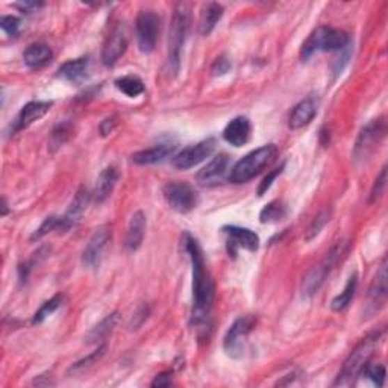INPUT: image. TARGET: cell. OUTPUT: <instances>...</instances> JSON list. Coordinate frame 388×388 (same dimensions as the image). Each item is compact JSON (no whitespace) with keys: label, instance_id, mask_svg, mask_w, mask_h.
<instances>
[{"label":"cell","instance_id":"6da1fadb","mask_svg":"<svg viewBox=\"0 0 388 388\" xmlns=\"http://www.w3.org/2000/svg\"><path fill=\"white\" fill-rule=\"evenodd\" d=\"M185 252L192 261L193 270V323L205 331V326H210V314L214 300V284L208 267L205 264V258L199 243L192 237L185 234L184 240Z\"/></svg>","mask_w":388,"mask_h":388},{"label":"cell","instance_id":"7a4b0ae2","mask_svg":"<svg viewBox=\"0 0 388 388\" xmlns=\"http://www.w3.org/2000/svg\"><path fill=\"white\" fill-rule=\"evenodd\" d=\"M384 331H375L372 334H368L364 340H361L357 348L353 349L349 357L344 361V364L340 370V373L335 379L334 385L335 387H348L355 382V379L361 376L366 366L370 363V359L375 355V352L378 349V344L381 343Z\"/></svg>","mask_w":388,"mask_h":388},{"label":"cell","instance_id":"3957f363","mask_svg":"<svg viewBox=\"0 0 388 388\" xmlns=\"http://www.w3.org/2000/svg\"><path fill=\"white\" fill-rule=\"evenodd\" d=\"M350 45V37L348 32L341 29L320 26L317 28L300 49L302 61H308L317 52H341Z\"/></svg>","mask_w":388,"mask_h":388},{"label":"cell","instance_id":"277c9868","mask_svg":"<svg viewBox=\"0 0 388 388\" xmlns=\"http://www.w3.org/2000/svg\"><path fill=\"white\" fill-rule=\"evenodd\" d=\"M348 251L349 241H339L337 245L331 247V251L325 255L323 260L305 274L304 281H302V296L309 299L317 295V291L322 288L326 278L334 269V265L339 264V261L348 254Z\"/></svg>","mask_w":388,"mask_h":388},{"label":"cell","instance_id":"5b68a950","mask_svg":"<svg viewBox=\"0 0 388 388\" xmlns=\"http://www.w3.org/2000/svg\"><path fill=\"white\" fill-rule=\"evenodd\" d=\"M276 153H278V150H276L274 144H265L263 148L247 153L246 157L240 160L234 166V169H232L229 180L232 184L249 183V180L254 179L256 175H260L267 166H270L274 161Z\"/></svg>","mask_w":388,"mask_h":388},{"label":"cell","instance_id":"8992f818","mask_svg":"<svg viewBox=\"0 0 388 388\" xmlns=\"http://www.w3.org/2000/svg\"><path fill=\"white\" fill-rule=\"evenodd\" d=\"M189 28V10L185 3H178L169 31V67L173 75L179 72L183 47Z\"/></svg>","mask_w":388,"mask_h":388},{"label":"cell","instance_id":"52a82bcc","mask_svg":"<svg viewBox=\"0 0 388 388\" xmlns=\"http://www.w3.org/2000/svg\"><path fill=\"white\" fill-rule=\"evenodd\" d=\"M385 135V122L382 118L372 120L368 125L361 129L358 138L353 148V160L357 162H364L368 160L370 155L375 152V149L382 141Z\"/></svg>","mask_w":388,"mask_h":388},{"label":"cell","instance_id":"ba28073f","mask_svg":"<svg viewBox=\"0 0 388 388\" xmlns=\"http://www.w3.org/2000/svg\"><path fill=\"white\" fill-rule=\"evenodd\" d=\"M161 29V19L153 11H141L137 17L135 32L138 47L143 54H150L158 42Z\"/></svg>","mask_w":388,"mask_h":388},{"label":"cell","instance_id":"9c48e42d","mask_svg":"<svg viewBox=\"0 0 388 388\" xmlns=\"http://www.w3.org/2000/svg\"><path fill=\"white\" fill-rule=\"evenodd\" d=\"M162 194L170 208L180 214L193 211L197 205L196 192L185 183H167L162 188Z\"/></svg>","mask_w":388,"mask_h":388},{"label":"cell","instance_id":"30bf717a","mask_svg":"<svg viewBox=\"0 0 388 388\" xmlns=\"http://www.w3.org/2000/svg\"><path fill=\"white\" fill-rule=\"evenodd\" d=\"M127 49V32L123 23H117L109 31L102 46V63L107 67L114 65Z\"/></svg>","mask_w":388,"mask_h":388},{"label":"cell","instance_id":"8fae6325","mask_svg":"<svg viewBox=\"0 0 388 388\" xmlns=\"http://www.w3.org/2000/svg\"><path fill=\"white\" fill-rule=\"evenodd\" d=\"M214 149H215V141L212 138H208V140L188 146V148L180 150L178 155H175L171 164H173V167L178 170L193 169L196 166H199V164L203 162L206 158H210Z\"/></svg>","mask_w":388,"mask_h":388},{"label":"cell","instance_id":"7c38bea8","mask_svg":"<svg viewBox=\"0 0 388 388\" xmlns=\"http://www.w3.org/2000/svg\"><path fill=\"white\" fill-rule=\"evenodd\" d=\"M111 237H113V231H111V226L108 225H103L93 232V235L90 237L88 243L82 252L84 265H87L88 269H96V267L100 265Z\"/></svg>","mask_w":388,"mask_h":388},{"label":"cell","instance_id":"4fadbf2b","mask_svg":"<svg viewBox=\"0 0 388 388\" xmlns=\"http://www.w3.org/2000/svg\"><path fill=\"white\" fill-rule=\"evenodd\" d=\"M256 320L254 316H245L240 317L229 327V331L225 335V340H223V348H225L226 353L231 357H238L243 352V344L247 339V335L251 334L254 329Z\"/></svg>","mask_w":388,"mask_h":388},{"label":"cell","instance_id":"5bb4252c","mask_svg":"<svg viewBox=\"0 0 388 388\" xmlns=\"http://www.w3.org/2000/svg\"><path fill=\"white\" fill-rule=\"evenodd\" d=\"M90 203V192L85 188H81L79 192L76 193L75 199L72 201L68 210L65 211V214L63 217H59V225H58V231L59 232H67L73 229L77 223L81 222V217L84 215L85 210Z\"/></svg>","mask_w":388,"mask_h":388},{"label":"cell","instance_id":"9a60e30c","mask_svg":"<svg viewBox=\"0 0 388 388\" xmlns=\"http://www.w3.org/2000/svg\"><path fill=\"white\" fill-rule=\"evenodd\" d=\"M52 108V102H41V100H33L26 103L22 108V111L17 116L14 126H13V134H17L22 129L31 126L33 122H37L41 117H45Z\"/></svg>","mask_w":388,"mask_h":388},{"label":"cell","instance_id":"2e32d148","mask_svg":"<svg viewBox=\"0 0 388 388\" xmlns=\"http://www.w3.org/2000/svg\"><path fill=\"white\" fill-rule=\"evenodd\" d=\"M229 160L226 155H217L197 173V183L203 187H212L220 184L226 175Z\"/></svg>","mask_w":388,"mask_h":388},{"label":"cell","instance_id":"e0dca14e","mask_svg":"<svg viewBox=\"0 0 388 388\" xmlns=\"http://www.w3.org/2000/svg\"><path fill=\"white\" fill-rule=\"evenodd\" d=\"M251 120L240 116L232 118L226 125L225 131H223V138H225L226 143L234 146V148H241V146H245L249 141V138H251Z\"/></svg>","mask_w":388,"mask_h":388},{"label":"cell","instance_id":"ac0fdd59","mask_svg":"<svg viewBox=\"0 0 388 388\" xmlns=\"http://www.w3.org/2000/svg\"><path fill=\"white\" fill-rule=\"evenodd\" d=\"M223 232L228 235V243L234 249L240 247L246 249L249 252H255L258 251V247H260V237L251 229L240 226H225L223 228Z\"/></svg>","mask_w":388,"mask_h":388},{"label":"cell","instance_id":"d6986e66","mask_svg":"<svg viewBox=\"0 0 388 388\" xmlns=\"http://www.w3.org/2000/svg\"><path fill=\"white\" fill-rule=\"evenodd\" d=\"M146 225H148V222H146L144 212L143 211L134 212L131 222H129L127 234L125 240V247L129 252H135L141 247L144 234H146Z\"/></svg>","mask_w":388,"mask_h":388},{"label":"cell","instance_id":"ffe728a7","mask_svg":"<svg viewBox=\"0 0 388 388\" xmlns=\"http://www.w3.org/2000/svg\"><path fill=\"white\" fill-rule=\"evenodd\" d=\"M176 149L175 144L171 143H161L153 146L150 149H146L141 152H137L132 155V161L138 166H150V164H157L166 160L167 157H171Z\"/></svg>","mask_w":388,"mask_h":388},{"label":"cell","instance_id":"44dd1931","mask_svg":"<svg viewBox=\"0 0 388 388\" xmlns=\"http://www.w3.org/2000/svg\"><path fill=\"white\" fill-rule=\"evenodd\" d=\"M118 180V170L114 166H109L102 170V173L98 178L96 188H94V199L98 203H103L109 196L113 194L116 184Z\"/></svg>","mask_w":388,"mask_h":388},{"label":"cell","instance_id":"7402d4cb","mask_svg":"<svg viewBox=\"0 0 388 388\" xmlns=\"http://www.w3.org/2000/svg\"><path fill=\"white\" fill-rule=\"evenodd\" d=\"M88 65H90L88 58L70 59V61L64 63L61 67L58 68V77H61V79L68 81V82L79 84L85 79V77H87Z\"/></svg>","mask_w":388,"mask_h":388},{"label":"cell","instance_id":"603a6c76","mask_svg":"<svg viewBox=\"0 0 388 388\" xmlns=\"http://www.w3.org/2000/svg\"><path fill=\"white\" fill-rule=\"evenodd\" d=\"M316 114H317V105L314 99H305L299 102L297 105L293 108L288 125L291 129H300L311 123Z\"/></svg>","mask_w":388,"mask_h":388},{"label":"cell","instance_id":"cb8c5ba5","mask_svg":"<svg viewBox=\"0 0 388 388\" xmlns=\"http://www.w3.org/2000/svg\"><path fill=\"white\" fill-rule=\"evenodd\" d=\"M54 58L52 49L46 42H33L28 46L23 54V61L29 68H41L50 63V59Z\"/></svg>","mask_w":388,"mask_h":388},{"label":"cell","instance_id":"d4e9b609","mask_svg":"<svg viewBox=\"0 0 388 388\" xmlns=\"http://www.w3.org/2000/svg\"><path fill=\"white\" fill-rule=\"evenodd\" d=\"M223 11L225 10H223V6L220 3L210 2L203 5L201 11V19H199V32L202 36H210L223 17Z\"/></svg>","mask_w":388,"mask_h":388},{"label":"cell","instance_id":"484cf974","mask_svg":"<svg viewBox=\"0 0 388 388\" xmlns=\"http://www.w3.org/2000/svg\"><path fill=\"white\" fill-rule=\"evenodd\" d=\"M357 287H358V276H357V273H353L349 278L344 290L340 293L337 297H334V300L331 302L332 311H335V313L344 311V309H346L352 304L353 296H355Z\"/></svg>","mask_w":388,"mask_h":388},{"label":"cell","instance_id":"4316f807","mask_svg":"<svg viewBox=\"0 0 388 388\" xmlns=\"http://www.w3.org/2000/svg\"><path fill=\"white\" fill-rule=\"evenodd\" d=\"M118 313H113L107 316L103 320L93 327V329L87 335V343H99L102 340H105L108 335L114 331V327L118 323Z\"/></svg>","mask_w":388,"mask_h":388},{"label":"cell","instance_id":"83f0119b","mask_svg":"<svg viewBox=\"0 0 388 388\" xmlns=\"http://www.w3.org/2000/svg\"><path fill=\"white\" fill-rule=\"evenodd\" d=\"M116 87L118 91H122L127 98H138L144 93V84L137 76H123L116 81Z\"/></svg>","mask_w":388,"mask_h":388},{"label":"cell","instance_id":"f1b7e54d","mask_svg":"<svg viewBox=\"0 0 388 388\" xmlns=\"http://www.w3.org/2000/svg\"><path fill=\"white\" fill-rule=\"evenodd\" d=\"M331 217H332V210L331 208H325V210H322L320 212H318L316 217L313 219V222L309 223V226L306 229L305 240L306 241L314 240L318 234H320L326 223H329Z\"/></svg>","mask_w":388,"mask_h":388},{"label":"cell","instance_id":"f546056e","mask_svg":"<svg viewBox=\"0 0 388 388\" xmlns=\"http://www.w3.org/2000/svg\"><path fill=\"white\" fill-rule=\"evenodd\" d=\"M287 215V208L282 205V202L274 201L270 202L267 206H264L261 214H260V220L261 223H273V222H279Z\"/></svg>","mask_w":388,"mask_h":388},{"label":"cell","instance_id":"4dcf8cb0","mask_svg":"<svg viewBox=\"0 0 388 388\" xmlns=\"http://www.w3.org/2000/svg\"><path fill=\"white\" fill-rule=\"evenodd\" d=\"M63 296L61 295H58V296H54L50 300L45 302L42 304V306L38 309V311L33 314V318H32V323L33 325H40L46 320L47 317H50L52 314H54L56 309L63 305Z\"/></svg>","mask_w":388,"mask_h":388},{"label":"cell","instance_id":"1f68e13d","mask_svg":"<svg viewBox=\"0 0 388 388\" xmlns=\"http://www.w3.org/2000/svg\"><path fill=\"white\" fill-rule=\"evenodd\" d=\"M387 295V269H385V261L382 263L381 269L376 273V278L370 287V297L375 300H382Z\"/></svg>","mask_w":388,"mask_h":388},{"label":"cell","instance_id":"d6a6232c","mask_svg":"<svg viewBox=\"0 0 388 388\" xmlns=\"http://www.w3.org/2000/svg\"><path fill=\"white\" fill-rule=\"evenodd\" d=\"M70 132H72V123L68 122L59 123L50 135V149L56 150L61 148V146L68 140V137H70Z\"/></svg>","mask_w":388,"mask_h":388},{"label":"cell","instance_id":"836d02e7","mask_svg":"<svg viewBox=\"0 0 388 388\" xmlns=\"http://www.w3.org/2000/svg\"><path fill=\"white\" fill-rule=\"evenodd\" d=\"M361 375L368 378L376 387H382L385 381V367L381 364H367Z\"/></svg>","mask_w":388,"mask_h":388},{"label":"cell","instance_id":"e575fe53","mask_svg":"<svg viewBox=\"0 0 388 388\" xmlns=\"http://www.w3.org/2000/svg\"><path fill=\"white\" fill-rule=\"evenodd\" d=\"M58 225H59V217H55V215H50L45 222L41 223V226L33 232L32 240H40L45 235H47L49 232L52 231H58Z\"/></svg>","mask_w":388,"mask_h":388},{"label":"cell","instance_id":"d590c367","mask_svg":"<svg viewBox=\"0 0 388 388\" xmlns=\"http://www.w3.org/2000/svg\"><path fill=\"white\" fill-rule=\"evenodd\" d=\"M0 28H2L3 32H6L10 37H17L20 31V20L14 15H5L2 17V20H0Z\"/></svg>","mask_w":388,"mask_h":388},{"label":"cell","instance_id":"8d00e7d4","mask_svg":"<svg viewBox=\"0 0 388 388\" xmlns=\"http://www.w3.org/2000/svg\"><path fill=\"white\" fill-rule=\"evenodd\" d=\"M385 184H387V167L384 166L382 170H381V173H379L378 179L375 180L372 192H370V202H375L382 196L384 189H385Z\"/></svg>","mask_w":388,"mask_h":388},{"label":"cell","instance_id":"74e56055","mask_svg":"<svg viewBox=\"0 0 388 388\" xmlns=\"http://www.w3.org/2000/svg\"><path fill=\"white\" fill-rule=\"evenodd\" d=\"M105 349H107L105 346H100L96 352H93L91 355H88L87 358L81 359L79 363H76V364L72 367L73 372H77V370H84V368H87V367H90L91 364L96 363V361H99V358L103 355V353H105Z\"/></svg>","mask_w":388,"mask_h":388},{"label":"cell","instance_id":"f35d334b","mask_svg":"<svg viewBox=\"0 0 388 388\" xmlns=\"http://www.w3.org/2000/svg\"><path fill=\"white\" fill-rule=\"evenodd\" d=\"M148 316H149V306L141 305L140 308L137 309V313L134 314L131 323H129V327H131V329H138V327H140L146 322Z\"/></svg>","mask_w":388,"mask_h":388},{"label":"cell","instance_id":"ab89813d","mask_svg":"<svg viewBox=\"0 0 388 388\" xmlns=\"http://www.w3.org/2000/svg\"><path fill=\"white\" fill-rule=\"evenodd\" d=\"M229 68H231V61L228 58L225 56H220L219 59H215V63L211 68V72L214 76H222V75H225L229 72Z\"/></svg>","mask_w":388,"mask_h":388},{"label":"cell","instance_id":"60d3db41","mask_svg":"<svg viewBox=\"0 0 388 388\" xmlns=\"http://www.w3.org/2000/svg\"><path fill=\"white\" fill-rule=\"evenodd\" d=\"M282 169H284V166L279 167V169L273 170L269 176H265V178H264V180L261 183L260 188H258V196H263V194L267 192V189H269V188L272 187V184H273V180L276 179V176H279V175L282 173Z\"/></svg>","mask_w":388,"mask_h":388},{"label":"cell","instance_id":"b9f144b4","mask_svg":"<svg viewBox=\"0 0 388 388\" xmlns=\"http://www.w3.org/2000/svg\"><path fill=\"white\" fill-rule=\"evenodd\" d=\"M42 2H20V3H15L14 6L17 8V10H20L22 13H26V14H31V13H36L38 11L40 8H42Z\"/></svg>","mask_w":388,"mask_h":388},{"label":"cell","instance_id":"7bdbcfd3","mask_svg":"<svg viewBox=\"0 0 388 388\" xmlns=\"http://www.w3.org/2000/svg\"><path fill=\"white\" fill-rule=\"evenodd\" d=\"M171 385V372H164L153 379L152 387H169Z\"/></svg>","mask_w":388,"mask_h":388},{"label":"cell","instance_id":"ee69618b","mask_svg":"<svg viewBox=\"0 0 388 388\" xmlns=\"http://www.w3.org/2000/svg\"><path fill=\"white\" fill-rule=\"evenodd\" d=\"M113 129H114L113 118H107V120H103L102 125H100V134H102L103 137H107L108 134L113 132Z\"/></svg>","mask_w":388,"mask_h":388},{"label":"cell","instance_id":"f6af8a7d","mask_svg":"<svg viewBox=\"0 0 388 388\" xmlns=\"http://www.w3.org/2000/svg\"><path fill=\"white\" fill-rule=\"evenodd\" d=\"M2 210H3V211H2V214H3V215H6V212H8V205H6V201H5V199H3V206H2Z\"/></svg>","mask_w":388,"mask_h":388}]
</instances>
